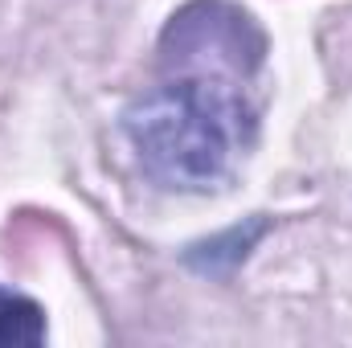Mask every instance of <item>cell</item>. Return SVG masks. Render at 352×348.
Segmentation results:
<instances>
[{
    "label": "cell",
    "instance_id": "1",
    "mask_svg": "<svg viewBox=\"0 0 352 348\" xmlns=\"http://www.w3.org/2000/svg\"><path fill=\"white\" fill-rule=\"evenodd\" d=\"M263 50L254 17L226 0H192L168 21L160 83L123 111V135L152 180L209 193L234 176L258 131L250 83Z\"/></svg>",
    "mask_w": 352,
    "mask_h": 348
},
{
    "label": "cell",
    "instance_id": "2",
    "mask_svg": "<svg viewBox=\"0 0 352 348\" xmlns=\"http://www.w3.org/2000/svg\"><path fill=\"white\" fill-rule=\"evenodd\" d=\"M45 340V312L16 291L0 287V348H37Z\"/></svg>",
    "mask_w": 352,
    "mask_h": 348
}]
</instances>
